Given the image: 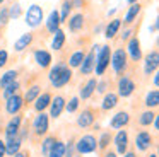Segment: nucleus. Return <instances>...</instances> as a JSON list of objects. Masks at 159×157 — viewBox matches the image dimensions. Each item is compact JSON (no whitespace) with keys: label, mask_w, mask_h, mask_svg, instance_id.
<instances>
[{"label":"nucleus","mask_w":159,"mask_h":157,"mask_svg":"<svg viewBox=\"0 0 159 157\" xmlns=\"http://www.w3.org/2000/svg\"><path fill=\"white\" fill-rule=\"evenodd\" d=\"M5 2V0H0V5H2V3H4Z\"/></svg>","instance_id":"4d7b16f0"},{"label":"nucleus","mask_w":159,"mask_h":157,"mask_svg":"<svg viewBox=\"0 0 159 157\" xmlns=\"http://www.w3.org/2000/svg\"><path fill=\"white\" fill-rule=\"evenodd\" d=\"M84 56H86V53H84V51H75V53H72V56H70V60H69V65H70L72 68L80 67Z\"/></svg>","instance_id":"f704fd0d"},{"label":"nucleus","mask_w":159,"mask_h":157,"mask_svg":"<svg viewBox=\"0 0 159 157\" xmlns=\"http://www.w3.org/2000/svg\"><path fill=\"white\" fill-rule=\"evenodd\" d=\"M50 128V118L45 113H38L34 119H33V130H34L36 135H46Z\"/></svg>","instance_id":"423d86ee"},{"label":"nucleus","mask_w":159,"mask_h":157,"mask_svg":"<svg viewBox=\"0 0 159 157\" xmlns=\"http://www.w3.org/2000/svg\"><path fill=\"white\" fill-rule=\"evenodd\" d=\"M21 14H22V9H21V3L19 2L12 3V5L9 7V17H11V19H17V17H21Z\"/></svg>","instance_id":"4c0bfd02"},{"label":"nucleus","mask_w":159,"mask_h":157,"mask_svg":"<svg viewBox=\"0 0 159 157\" xmlns=\"http://www.w3.org/2000/svg\"><path fill=\"white\" fill-rule=\"evenodd\" d=\"M127 53L130 55V58L134 61H139L142 58V48H140V41H139L137 36H132L128 39V44H127Z\"/></svg>","instance_id":"9d476101"},{"label":"nucleus","mask_w":159,"mask_h":157,"mask_svg":"<svg viewBox=\"0 0 159 157\" xmlns=\"http://www.w3.org/2000/svg\"><path fill=\"white\" fill-rule=\"evenodd\" d=\"M113 142H115V147H116V152L123 155V154L127 152V149H128V133H127V130H118V133L115 135Z\"/></svg>","instance_id":"f8f14e48"},{"label":"nucleus","mask_w":159,"mask_h":157,"mask_svg":"<svg viewBox=\"0 0 159 157\" xmlns=\"http://www.w3.org/2000/svg\"><path fill=\"white\" fill-rule=\"evenodd\" d=\"M135 91V82L132 80L128 75H123V77L118 80V94L116 96H121V97H128L132 96Z\"/></svg>","instance_id":"0eeeda50"},{"label":"nucleus","mask_w":159,"mask_h":157,"mask_svg":"<svg viewBox=\"0 0 159 157\" xmlns=\"http://www.w3.org/2000/svg\"><path fill=\"white\" fill-rule=\"evenodd\" d=\"M139 2V0H128V3H130V5H132V3H137Z\"/></svg>","instance_id":"5fc2aeb1"},{"label":"nucleus","mask_w":159,"mask_h":157,"mask_svg":"<svg viewBox=\"0 0 159 157\" xmlns=\"http://www.w3.org/2000/svg\"><path fill=\"white\" fill-rule=\"evenodd\" d=\"M7 58H9V53L5 50H0V68L5 67V63H7Z\"/></svg>","instance_id":"37998d69"},{"label":"nucleus","mask_w":159,"mask_h":157,"mask_svg":"<svg viewBox=\"0 0 159 157\" xmlns=\"http://www.w3.org/2000/svg\"><path fill=\"white\" fill-rule=\"evenodd\" d=\"M130 38H132V29L123 31V34H121V39H130Z\"/></svg>","instance_id":"a18cd8bd"},{"label":"nucleus","mask_w":159,"mask_h":157,"mask_svg":"<svg viewBox=\"0 0 159 157\" xmlns=\"http://www.w3.org/2000/svg\"><path fill=\"white\" fill-rule=\"evenodd\" d=\"M60 16H58V10H52L48 16V19H46V29L50 31V33H55L57 29H60Z\"/></svg>","instance_id":"aec40b11"},{"label":"nucleus","mask_w":159,"mask_h":157,"mask_svg":"<svg viewBox=\"0 0 159 157\" xmlns=\"http://www.w3.org/2000/svg\"><path fill=\"white\" fill-rule=\"evenodd\" d=\"M50 82L55 89H60L63 85H67L72 78V70L69 68V65L60 61V63H55V67L50 68V75H48Z\"/></svg>","instance_id":"f257e3e1"},{"label":"nucleus","mask_w":159,"mask_h":157,"mask_svg":"<svg viewBox=\"0 0 159 157\" xmlns=\"http://www.w3.org/2000/svg\"><path fill=\"white\" fill-rule=\"evenodd\" d=\"M22 106H24V99H22L19 94H14V96H11V97L7 99V102H5V111H7L11 116H14L22 109Z\"/></svg>","instance_id":"1a4fd4ad"},{"label":"nucleus","mask_w":159,"mask_h":157,"mask_svg":"<svg viewBox=\"0 0 159 157\" xmlns=\"http://www.w3.org/2000/svg\"><path fill=\"white\" fill-rule=\"evenodd\" d=\"M77 108H79V97H72V99H70V101L65 104V109H67L69 113H74Z\"/></svg>","instance_id":"ea45409f"},{"label":"nucleus","mask_w":159,"mask_h":157,"mask_svg":"<svg viewBox=\"0 0 159 157\" xmlns=\"http://www.w3.org/2000/svg\"><path fill=\"white\" fill-rule=\"evenodd\" d=\"M106 87H108L106 82H98V84H96V91L101 92V94H103V92H106Z\"/></svg>","instance_id":"c03bdc74"},{"label":"nucleus","mask_w":159,"mask_h":157,"mask_svg":"<svg viewBox=\"0 0 159 157\" xmlns=\"http://www.w3.org/2000/svg\"><path fill=\"white\" fill-rule=\"evenodd\" d=\"M21 123H22V116L14 114L11 118V121L5 126V138H14V137H19V130H21Z\"/></svg>","instance_id":"6e6552de"},{"label":"nucleus","mask_w":159,"mask_h":157,"mask_svg":"<svg viewBox=\"0 0 159 157\" xmlns=\"http://www.w3.org/2000/svg\"><path fill=\"white\" fill-rule=\"evenodd\" d=\"M104 157H116V154H115V152H106V154H104Z\"/></svg>","instance_id":"603ef678"},{"label":"nucleus","mask_w":159,"mask_h":157,"mask_svg":"<svg viewBox=\"0 0 159 157\" xmlns=\"http://www.w3.org/2000/svg\"><path fill=\"white\" fill-rule=\"evenodd\" d=\"M149 157H157V154H152V155H149Z\"/></svg>","instance_id":"6e6d98bb"},{"label":"nucleus","mask_w":159,"mask_h":157,"mask_svg":"<svg viewBox=\"0 0 159 157\" xmlns=\"http://www.w3.org/2000/svg\"><path fill=\"white\" fill-rule=\"evenodd\" d=\"M63 44H65V33H63L62 29H57L55 33H53V39H52V48L55 51L62 50Z\"/></svg>","instance_id":"a878e982"},{"label":"nucleus","mask_w":159,"mask_h":157,"mask_svg":"<svg viewBox=\"0 0 159 157\" xmlns=\"http://www.w3.org/2000/svg\"><path fill=\"white\" fill-rule=\"evenodd\" d=\"M110 61H111V67H113L115 74H118V75L125 74V70H127V65H128V61H127V51L121 50V48L115 50L113 53H111Z\"/></svg>","instance_id":"7ed1b4c3"},{"label":"nucleus","mask_w":159,"mask_h":157,"mask_svg":"<svg viewBox=\"0 0 159 157\" xmlns=\"http://www.w3.org/2000/svg\"><path fill=\"white\" fill-rule=\"evenodd\" d=\"M74 154H75V143L69 142V145H65V155L63 157H74Z\"/></svg>","instance_id":"79ce46f5"},{"label":"nucleus","mask_w":159,"mask_h":157,"mask_svg":"<svg viewBox=\"0 0 159 157\" xmlns=\"http://www.w3.org/2000/svg\"><path fill=\"white\" fill-rule=\"evenodd\" d=\"M12 157H29V155H28V152H17L16 155H12Z\"/></svg>","instance_id":"8fccbe9b"},{"label":"nucleus","mask_w":159,"mask_h":157,"mask_svg":"<svg viewBox=\"0 0 159 157\" xmlns=\"http://www.w3.org/2000/svg\"><path fill=\"white\" fill-rule=\"evenodd\" d=\"M0 157H5V142L0 140Z\"/></svg>","instance_id":"49530a36"},{"label":"nucleus","mask_w":159,"mask_h":157,"mask_svg":"<svg viewBox=\"0 0 159 157\" xmlns=\"http://www.w3.org/2000/svg\"><path fill=\"white\" fill-rule=\"evenodd\" d=\"M21 145H22V140L19 137H14V138H9L5 142V155H16L17 152H21Z\"/></svg>","instance_id":"a211bd4d"},{"label":"nucleus","mask_w":159,"mask_h":157,"mask_svg":"<svg viewBox=\"0 0 159 157\" xmlns=\"http://www.w3.org/2000/svg\"><path fill=\"white\" fill-rule=\"evenodd\" d=\"M151 145H152V137H151V133H147V132H139L137 137H135V147H137V150L144 152V150H147Z\"/></svg>","instance_id":"4468645a"},{"label":"nucleus","mask_w":159,"mask_h":157,"mask_svg":"<svg viewBox=\"0 0 159 157\" xmlns=\"http://www.w3.org/2000/svg\"><path fill=\"white\" fill-rule=\"evenodd\" d=\"M24 19H26V24L29 27H38L43 20V9L39 5H36V3H33L28 9V12H26Z\"/></svg>","instance_id":"39448f33"},{"label":"nucleus","mask_w":159,"mask_h":157,"mask_svg":"<svg viewBox=\"0 0 159 157\" xmlns=\"http://www.w3.org/2000/svg\"><path fill=\"white\" fill-rule=\"evenodd\" d=\"M52 94H50V92H43V94H39L38 97L34 99V109L38 113H43L45 111L46 108H48L50 106V102H52Z\"/></svg>","instance_id":"f3484780"},{"label":"nucleus","mask_w":159,"mask_h":157,"mask_svg":"<svg viewBox=\"0 0 159 157\" xmlns=\"http://www.w3.org/2000/svg\"><path fill=\"white\" fill-rule=\"evenodd\" d=\"M156 113L154 111H144L140 114V119H139V123H140L142 126H151V123L154 121V118H156Z\"/></svg>","instance_id":"72a5a7b5"},{"label":"nucleus","mask_w":159,"mask_h":157,"mask_svg":"<svg viewBox=\"0 0 159 157\" xmlns=\"http://www.w3.org/2000/svg\"><path fill=\"white\" fill-rule=\"evenodd\" d=\"M82 3H84V0H74V2H72V5H74V7H80Z\"/></svg>","instance_id":"09e8293b"},{"label":"nucleus","mask_w":159,"mask_h":157,"mask_svg":"<svg viewBox=\"0 0 159 157\" xmlns=\"http://www.w3.org/2000/svg\"><path fill=\"white\" fill-rule=\"evenodd\" d=\"M65 155V143L60 142V140H57L55 145H53V149L50 150L48 157H63Z\"/></svg>","instance_id":"7c9ffc66"},{"label":"nucleus","mask_w":159,"mask_h":157,"mask_svg":"<svg viewBox=\"0 0 159 157\" xmlns=\"http://www.w3.org/2000/svg\"><path fill=\"white\" fill-rule=\"evenodd\" d=\"M9 19H11V17H9V7H2V9H0V24H2V26L7 24Z\"/></svg>","instance_id":"a19ab883"},{"label":"nucleus","mask_w":159,"mask_h":157,"mask_svg":"<svg viewBox=\"0 0 159 157\" xmlns=\"http://www.w3.org/2000/svg\"><path fill=\"white\" fill-rule=\"evenodd\" d=\"M152 123H154V130L157 132V130H159V118H157V116L154 118V121H152Z\"/></svg>","instance_id":"de8ad7c7"},{"label":"nucleus","mask_w":159,"mask_h":157,"mask_svg":"<svg viewBox=\"0 0 159 157\" xmlns=\"http://www.w3.org/2000/svg\"><path fill=\"white\" fill-rule=\"evenodd\" d=\"M140 10H142V5L140 3H132L130 7H128V10H127V14H125V17H123V22L125 24H130V22H134L135 19H137V16L140 14Z\"/></svg>","instance_id":"4be33fe9"},{"label":"nucleus","mask_w":159,"mask_h":157,"mask_svg":"<svg viewBox=\"0 0 159 157\" xmlns=\"http://www.w3.org/2000/svg\"><path fill=\"white\" fill-rule=\"evenodd\" d=\"M123 157H137V155H135L134 152H128V150H127V152L123 154Z\"/></svg>","instance_id":"3c124183"},{"label":"nucleus","mask_w":159,"mask_h":157,"mask_svg":"<svg viewBox=\"0 0 159 157\" xmlns=\"http://www.w3.org/2000/svg\"><path fill=\"white\" fill-rule=\"evenodd\" d=\"M157 84H159V77H157V75H154V85H156V87H157Z\"/></svg>","instance_id":"864d4df0"},{"label":"nucleus","mask_w":159,"mask_h":157,"mask_svg":"<svg viewBox=\"0 0 159 157\" xmlns=\"http://www.w3.org/2000/svg\"><path fill=\"white\" fill-rule=\"evenodd\" d=\"M157 67H159V53H157V50H154V51H151V53L145 56V61H144L145 75L154 74V72L157 70Z\"/></svg>","instance_id":"9b49d317"},{"label":"nucleus","mask_w":159,"mask_h":157,"mask_svg":"<svg viewBox=\"0 0 159 157\" xmlns=\"http://www.w3.org/2000/svg\"><path fill=\"white\" fill-rule=\"evenodd\" d=\"M94 63H96V55H94V51H91V53H87L86 56H84L82 63H80V74L82 75H89L94 72Z\"/></svg>","instance_id":"2eb2a0df"},{"label":"nucleus","mask_w":159,"mask_h":157,"mask_svg":"<svg viewBox=\"0 0 159 157\" xmlns=\"http://www.w3.org/2000/svg\"><path fill=\"white\" fill-rule=\"evenodd\" d=\"M116 104H118V96L115 94V92H108V94H104V99H103V102H101V109H103V111H110V109H113Z\"/></svg>","instance_id":"b1692460"},{"label":"nucleus","mask_w":159,"mask_h":157,"mask_svg":"<svg viewBox=\"0 0 159 157\" xmlns=\"http://www.w3.org/2000/svg\"><path fill=\"white\" fill-rule=\"evenodd\" d=\"M84 26V16L82 14H75V16L70 17L69 20V29L72 31V33H77V31H80Z\"/></svg>","instance_id":"cd10ccee"},{"label":"nucleus","mask_w":159,"mask_h":157,"mask_svg":"<svg viewBox=\"0 0 159 157\" xmlns=\"http://www.w3.org/2000/svg\"><path fill=\"white\" fill-rule=\"evenodd\" d=\"M96 84H98L96 78H89V80L86 82V85L80 89V97H82V99H89L91 96L94 94V91H96Z\"/></svg>","instance_id":"bb28decb"},{"label":"nucleus","mask_w":159,"mask_h":157,"mask_svg":"<svg viewBox=\"0 0 159 157\" xmlns=\"http://www.w3.org/2000/svg\"><path fill=\"white\" fill-rule=\"evenodd\" d=\"M94 51H96L94 70H96V75H103L104 72H106L108 65H110L111 50H110V46H94Z\"/></svg>","instance_id":"f03ea898"},{"label":"nucleus","mask_w":159,"mask_h":157,"mask_svg":"<svg viewBox=\"0 0 159 157\" xmlns=\"http://www.w3.org/2000/svg\"><path fill=\"white\" fill-rule=\"evenodd\" d=\"M41 94V89H39V85H31V87L26 91V96L22 99L24 101H28V102H34V99L38 97V96Z\"/></svg>","instance_id":"473e14b6"},{"label":"nucleus","mask_w":159,"mask_h":157,"mask_svg":"<svg viewBox=\"0 0 159 157\" xmlns=\"http://www.w3.org/2000/svg\"><path fill=\"white\" fill-rule=\"evenodd\" d=\"M128 121H130V116H128V113H127V111H120V113H116V114L111 118L110 126H111V128H115V130H121L123 126L128 125Z\"/></svg>","instance_id":"dca6fc26"},{"label":"nucleus","mask_w":159,"mask_h":157,"mask_svg":"<svg viewBox=\"0 0 159 157\" xmlns=\"http://www.w3.org/2000/svg\"><path fill=\"white\" fill-rule=\"evenodd\" d=\"M75 150L79 154H93V152H96L98 150V140L94 138L93 135H84V137H80L79 140H77V143H75Z\"/></svg>","instance_id":"20e7f679"},{"label":"nucleus","mask_w":159,"mask_h":157,"mask_svg":"<svg viewBox=\"0 0 159 157\" xmlns=\"http://www.w3.org/2000/svg\"><path fill=\"white\" fill-rule=\"evenodd\" d=\"M34 61L41 68H46V67H50V63H52V55H50V51H46V50H36L34 51Z\"/></svg>","instance_id":"6ab92c4d"},{"label":"nucleus","mask_w":159,"mask_h":157,"mask_svg":"<svg viewBox=\"0 0 159 157\" xmlns=\"http://www.w3.org/2000/svg\"><path fill=\"white\" fill-rule=\"evenodd\" d=\"M93 123H94V113H93V109H86V111H82V114L77 118V125H79L80 128H89Z\"/></svg>","instance_id":"412c9836"},{"label":"nucleus","mask_w":159,"mask_h":157,"mask_svg":"<svg viewBox=\"0 0 159 157\" xmlns=\"http://www.w3.org/2000/svg\"><path fill=\"white\" fill-rule=\"evenodd\" d=\"M110 142H111V135H110V132H106V133L101 135L99 142H98V147H99V149H106V147L110 145Z\"/></svg>","instance_id":"58836bf2"},{"label":"nucleus","mask_w":159,"mask_h":157,"mask_svg":"<svg viewBox=\"0 0 159 157\" xmlns=\"http://www.w3.org/2000/svg\"><path fill=\"white\" fill-rule=\"evenodd\" d=\"M50 116L52 118H60V114L63 113V109H65V99L62 97V96H55V99H52V102H50Z\"/></svg>","instance_id":"ddd939ff"},{"label":"nucleus","mask_w":159,"mask_h":157,"mask_svg":"<svg viewBox=\"0 0 159 157\" xmlns=\"http://www.w3.org/2000/svg\"><path fill=\"white\" fill-rule=\"evenodd\" d=\"M121 27V19H113L108 22L106 29H104V36L108 38V39H111V38H115L118 34V31H120Z\"/></svg>","instance_id":"5701e85b"},{"label":"nucleus","mask_w":159,"mask_h":157,"mask_svg":"<svg viewBox=\"0 0 159 157\" xmlns=\"http://www.w3.org/2000/svg\"><path fill=\"white\" fill-rule=\"evenodd\" d=\"M55 137H46L45 140H43V143H41V152H43V155H46L48 157V154H50V150L53 149V145H55Z\"/></svg>","instance_id":"c9c22d12"},{"label":"nucleus","mask_w":159,"mask_h":157,"mask_svg":"<svg viewBox=\"0 0 159 157\" xmlns=\"http://www.w3.org/2000/svg\"><path fill=\"white\" fill-rule=\"evenodd\" d=\"M17 80V70H7L2 77H0V89H5L9 84Z\"/></svg>","instance_id":"c85d7f7f"},{"label":"nucleus","mask_w":159,"mask_h":157,"mask_svg":"<svg viewBox=\"0 0 159 157\" xmlns=\"http://www.w3.org/2000/svg\"><path fill=\"white\" fill-rule=\"evenodd\" d=\"M19 87H21V85H19V82H17V80H16V82H12V84H9L7 87L4 89V97H5V99H9L11 96L17 94Z\"/></svg>","instance_id":"e433bc0d"},{"label":"nucleus","mask_w":159,"mask_h":157,"mask_svg":"<svg viewBox=\"0 0 159 157\" xmlns=\"http://www.w3.org/2000/svg\"><path fill=\"white\" fill-rule=\"evenodd\" d=\"M74 9V5H72V0H65V2L62 3V10L58 12V16H60V22H65L67 19H69V14H70V10Z\"/></svg>","instance_id":"2f4dec72"},{"label":"nucleus","mask_w":159,"mask_h":157,"mask_svg":"<svg viewBox=\"0 0 159 157\" xmlns=\"http://www.w3.org/2000/svg\"><path fill=\"white\" fill-rule=\"evenodd\" d=\"M145 106L147 108H157L159 106V91L157 89H152L147 92L145 96Z\"/></svg>","instance_id":"c756f323"},{"label":"nucleus","mask_w":159,"mask_h":157,"mask_svg":"<svg viewBox=\"0 0 159 157\" xmlns=\"http://www.w3.org/2000/svg\"><path fill=\"white\" fill-rule=\"evenodd\" d=\"M31 43H33V34L31 33H26V34H22V36L14 43V50L16 51H24Z\"/></svg>","instance_id":"393cba45"}]
</instances>
